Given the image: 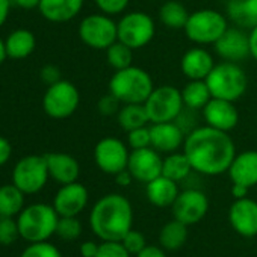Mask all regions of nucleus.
Instances as JSON below:
<instances>
[{
  "label": "nucleus",
  "instance_id": "f257e3e1",
  "mask_svg": "<svg viewBox=\"0 0 257 257\" xmlns=\"http://www.w3.org/2000/svg\"><path fill=\"white\" fill-rule=\"evenodd\" d=\"M183 153L195 173L219 176L228 171L236 156V146L228 132L204 124L197 125L186 135Z\"/></svg>",
  "mask_w": 257,
  "mask_h": 257
},
{
  "label": "nucleus",
  "instance_id": "f03ea898",
  "mask_svg": "<svg viewBox=\"0 0 257 257\" xmlns=\"http://www.w3.org/2000/svg\"><path fill=\"white\" fill-rule=\"evenodd\" d=\"M89 225L101 240H121L134 225L132 204L121 194L101 197L89 213Z\"/></svg>",
  "mask_w": 257,
  "mask_h": 257
},
{
  "label": "nucleus",
  "instance_id": "7ed1b4c3",
  "mask_svg": "<svg viewBox=\"0 0 257 257\" xmlns=\"http://www.w3.org/2000/svg\"><path fill=\"white\" fill-rule=\"evenodd\" d=\"M153 89L155 83L149 71L137 65L116 70L109 80V92L122 104H144Z\"/></svg>",
  "mask_w": 257,
  "mask_h": 257
},
{
  "label": "nucleus",
  "instance_id": "20e7f679",
  "mask_svg": "<svg viewBox=\"0 0 257 257\" xmlns=\"http://www.w3.org/2000/svg\"><path fill=\"white\" fill-rule=\"evenodd\" d=\"M59 215L53 204L34 203L26 206L17 216L20 237L29 243L49 240L56 233Z\"/></svg>",
  "mask_w": 257,
  "mask_h": 257
},
{
  "label": "nucleus",
  "instance_id": "39448f33",
  "mask_svg": "<svg viewBox=\"0 0 257 257\" xmlns=\"http://www.w3.org/2000/svg\"><path fill=\"white\" fill-rule=\"evenodd\" d=\"M206 83L213 98L236 103L246 92L248 77L245 70L237 62L222 61L215 64L213 70L206 77Z\"/></svg>",
  "mask_w": 257,
  "mask_h": 257
},
{
  "label": "nucleus",
  "instance_id": "423d86ee",
  "mask_svg": "<svg viewBox=\"0 0 257 257\" xmlns=\"http://www.w3.org/2000/svg\"><path fill=\"white\" fill-rule=\"evenodd\" d=\"M227 16L216 10L203 8L189 14L185 26L186 38L195 46H213L228 29Z\"/></svg>",
  "mask_w": 257,
  "mask_h": 257
},
{
  "label": "nucleus",
  "instance_id": "0eeeda50",
  "mask_svg": "<svg viewBox=\"0 0 257 257\" xmlns=\"http://www.w3.org/2000/svg\"><path fill=\"white\" fill-rule=\"evenodd\" d=\"M118 41L134 50L149 46L156 35V23L153 17L144 11L124 13L116 22Z\"/></svg>",
  "mask_w": 257,
  "mask_h": 257
},
{
  "label": "nucleus",
  "instance_id": "6e6552de",
  "mask_svg": "<svg viewBox=\"0 0 257 257\" xmlns=\"http://www.w3.org/2000/svg\"><path fill=\"white\" fill-rule=\"evenodd\" d=\"M150 124L176 121L185 109L182 89L173 85L155 86L144 103Z\"/></svg>",
  "mask_w": 257,
  "mask_h": 257
},
{
  "label": "nucleus",
  "instance_id": "1a4fd4ad",
  "mask_svg": "<svg viewBox=\"0 0 257 257\" xmlns=\"http://www.w3.org/2000/svg\"><path fill=\"white\" fill-rule=\"evenodd\" d=\"M80 103V92L70 80H58L49 85L43 97V109L53 119H65L71 116Z\"/></svg>",
  "mask_w": 257,
  "mask_h": 257
},
{
  "label": "nucleus",
  "instance_id": "9d476101",
  "mask_svg": "<svg viewBox=\"0 0 257 257\" xmlns=\"http://www.w3.org/2000/svg\"><path fill=\"white\" fill-rule=\"evenodd\" d=\"M79 38L94 50H106L118 41L116 22L103 13L89 14L79 25Z\"/></svg>",
  "mask_w": 257,
  "mask_h": 257
},
{
  "label": "nucleus",
  "instance_id": "9b49d317",
  "mask_svg": "<svg viewBox=\"0 0 257 257\" xmlns=\"http://www.w3.org/2000/svg\"><path fill=\"white\" fill-rule=\"evenodd\" d=\"M50 174L44 156L29 155L22 158L13 170V183L25 194H38L49 182Z\"/></svg>",
  "mask_w": 257,
  "mask_h": 257
},
{
  "label": "nucleus",
  "instance_id": "f8f14e48",
  "mask_svg": "<svg viewBox=\"0 0 257 257\" xmlns=\"http://www.w3.org/2000/svg\"><path fill=\"white\" fill-rule=\"evenodd\" d=\"M131 147L119 138L106 137L100 140L94 147V162L104 174L115 176L127 168Z\"/></svg>",
  "mask_w": 257,
  "mask_h": 257
},
{
  "label": "nucleus",
  "instance_id": "ddd939ff",
  "mask_svg": "<svg viewBox=\"0 0 257 257\" xmlns=\"http://www.w3.org/2000/svg\"><path fill=\"white\" fill-rule=\"evenodd\" d=\"M171 209L176 219L185 222L186 225H192L206 216L209 210V198L203 191L186 189L179 192Z\"/></svg>",
  "mask_w": 257,
  "mask_h": 257
},
{
  "label": "nucleus",
  "instance_id": "4468645a",
  "mask_svg": "<svg viewBox=\"0 0 257 257\" xmlns=\"http://www.w3.org/2000/svg\"><path fill=\"white\" fill-rule=\"evenodd\" d=\"M162 162L164 158L153 147L131 150L127 170L132 173L135 180L147 185L149 182L162 176Z\"/></svg>",
  "mask_w": 257,
  "mask_h": 257
},
{
  "label": "nucleus",
  "instance_id": "2eb2a0df",
  "mask_svg": "<svg viewBox=\"0 0 257 257\" xmlns=\"http://www.w3.org/2000/svg\"><path fill=\"white\" fill-rule=\"evenodd\" d=\"M215 53L228 62H242L249 56V40L245 29L237 26L228 28L222 37L213 44Z\"/></svg>",
  "mask_w": 257,
  "mask_h": 257
},
{
  "label": "nucleus",
  "instance_id": "dca6fc26",
  "mask_svg": "<svg viewBox=\"0 0 257 257\" xmlns=\"http://www.w3.org/2000/svg\"><path fill=\"white\" fill-rule=\"evenodd\" d=\"M203 119L206 125L222 132H231L239 122V112L234 106V101L222 100V98H210L209 103L201 110Z\"/></svg>",
  "mask_w": 257,
  "mask_h": 257
},
{
  "label": "nucleus",
  "instance_id": "f3484780",
  "mask_svg": "<svg viewBox=\"0 0 257 257\" xmlns=\"http://www.w3.org/2000/svg\"><path fill=\"white\" fill-rule=\"evenodd\" d=\"M88 189L79 182L61 185L53 198V207L59 216H77L88 204Z\"/></svg>",
  "mask_w": 257,
  "mask_h": 257
},
{
  "label": "nucleus",
  "instance_id": "a211bd4d",
  "mask_svg": "<svg viewBox=\"0 0 257 257\" xmlns=\"http://www.w3.org/2000/svg\"><path fill=\"white\" fill-rule=\"evenodd\" d=\"M228 221L237 234L243 237L255 236L257 234V201L248 197L234 200L228 210Z\"/></svg>",
  "mask_w": 257,
  "mask_h": 257
},
{
  "label": "nucleus",
  "instance_id": "6ab92c4d",
  "mask_svg": "<svg viewBox=\"0 0 257 257\" xmlns=\"http://www.w3.org/2000/svg\"><path fill=\"white\" fill-rule=\"evenodd\" d=\"M152 147L159 153H174L183 149L186 134L176 121L150 124Z\"/></svg>",
  "mask_w": 257,
  "mask_h": 257
},
{
  "label": "nucleus",
  "instance_id": "aec40b11",
  "mask_svg": "<svg viewBox=\"0 0 257 257\" xmlns=\"http://www.w3.org/2000/svg\"><path fill=\"white\" fill-rule=\"evenodd\" d=\"M215 67V59L203 46L191 47L180 59V70L188 80H206Z\"/></svg>",
  "mask_w": 257,
  "mask_h": 257
},
{
  "label": "nucleus",
  "instance_id": "412c9836",
  "mask_svg": "<svg viewBox=\"0 0 257 257\" xmlns=\"http://www.w3.org/2000/svg\"><path fill=\"white\" fill-rule=\"evenodd\" d=\"M50 179L59 185L77 182L80 176V165L77 159L68 153H47L44 155Z\"/></svg>",
  "mask_w": 257,
  "mask_h": 257
},
{
  "label": "nucleus",
  "instance_id": "4be33fe9",
  "mask_svg": "<svg viewBox=\"0 0 257 257\" xmlns=\"http://www.w3.org/2000/svg\"><path fill=\"white\" fill-rule=\"evenodd\" d=\"M227 173L231 183H239L246 188L257 186V150L236 153Z\"/></svg>",
  "mask_w": 257,
  "mask_h": 257
},
{
  "label": "nucleus",
  "instance_id": "5701e85b",
  "mask_svg": "<svg viewBox=\"0 0 257 257\" xmlns=\"http://www.w3.org/2000/svg\"><path fill=\"white\" fill-rule=\"evenodd\" d=\"M85 0H41L38 11L40 14L52 23H67L76 19Z\"/></svg>",
  "mask_w": 257,
  "mask_h": 257
},
{
  "label": "nucleus",
  "instance_id": "b1692460",
  "mask_svg": "<svg viewBox=\"0 0 257 257\" xmlns=\"http://www.w3.org/2000/svg\"><path fill=\"white\" fill-rule=\"evenodd\" d=\"M225 14L234 26L251 31L257 26V0H228Z\"/></svg>",
  "mask_w": 257,
  "mask_h": 257
},
{
  "label": "nucleus",
  "instance_id": "393cba45",
  "mask_svg": "<svg viewBox=\"0 0 257 257\" xmlns=\"http://www.w3.org/2000/svg\"><path fill=\"white\" fill-rule=\"evenodd\" d=\"M179 192L180 191H179L177 182L165 176H159L155 180L149 182L146 188V195L149 201L156 207H171Z\"/></svg>",
  "mask_w": 257,
  "mask_h": 257
},
{
  "label": "nucleus",
  "instance_id": "a878e982",
  "mask_svg": "<svg viewBox=\"0 0 257 257\" xmlns=\"http://www.w3.org/2000/svg\"><path fill=\"white\" fill-rule=\"evenodd\" d=\"M37 38L29 29H16L5 40V47L8 58L11 59H25L31 56L35 50Z\"/></svg>",
  "mask_w": 257,
  "mask_h": 257
},
{
  "label": "nucleus",
  "instance_id": "bb28decb",
  "mask_svg": "<svg viewBox=\"0 0 257 257\" xmlns=\"http://www.w3.org/2000/svg\"><path fill=\"white\" fill-rule=\"evenodd\" d=\"M189 11L179 0H165L159 7L161 23L171 31H183L189 19Z\"/></svg>",
  "mask_w": 257,
  "mask_h": 257
},
{
  "label": "nucleus",
  "instance_id": "cd10ccee",
  "mask_svg": "<svg viewBox=\"0 0 257 257\" xmlns=\"http://www.w3.org/2000/svg\"><path fill=\"white\" fill-rule=\"evenodd\" d=\"M118 125L127 134L138 127H144L150 124L146 106L141 103H132V104H122L119 112L116 113Z\"/></svg>",
  "mask_w": 257,
  "mask_h": 257
},
{
  "label": "nucleus",
  "instance_id": "c85d7f7f",
  "mask_svg": "<svg viewBox=\"0 0 257 257\" xmlns=\"http://www.w3.org/2000/svg\"><path fill=\"white\" fill-rule=\"evenodd\" d=\"M183 104L189 110H203V107L212 98L209 86L206 80H188V83L182 89Z\"/></svg>",
  "mask_w": 257,
  "mask_h": 257
},
{
  "label": "nucleus",
  "instance_id": "c756f323",
  "mask_svg": "<svg viewBox=\"0 0 257 257\" xmlns=\"http://www.w3.org/2000/svg\"><path fill=\"white\" fill-rule=\"evenodd\" d=\"M188 239V225L179 219L168 221L159 233V242L161 246L168 251H177L180 249Z\"/></svg>",
  "mask_w": 257,
  "mask_h": 257
},
{
  "label": "nucleus",
  "instance_id": "7c9ffc66",
  "mask_svg": "<svg viewBox=\"0 0 257 257\" xmlns=\"http://www.w3.org/2000/svg\"><path fill=\"white\" fill-rule=\"evenodd\" d=\"M192 165L188 159V156L183 152H174L168 153L164 158L162 162V176L174 180V182H182L185 180L191 173H192Z\"/></svg>",
  "mask_w": 257,
  "mask_h": 257
},
{
  "label": "nucleus",
  "instance_id": "2f4dec72",
  "mask_svg": "<svg viewBox=\"0 0 257 257\" xmlns=\"http://www.w3.org/2000/svg\"><path fill=\"white\" fill-rule=\"evenodd\" d=\"M25 209V194L14 185L0 186V216H19Z\"/></svg>",
  "mask_w": 257,
  "mask_h": 257
},
{
  "label": "nucleus",
  "instance_id": "473e14b6",
  "mask_svg": "<svg viewBox=\"0 0 257 257\" xmlns=\"http://www.w3.org/2000/svg\"><path fill=\"white\" fill-rule=\"evenodd\" d=\"M104 52H106V61H107L109 67H112L115 71L134 65V52L135 50L125 46L121 41H115Z\"/></svg>",
  "mask_w": 257,
  "mask_h": 257
},
{
  "label": "nucleus",
  "instance_id": "72a5a7b5",
  "mask_svg": "<svg viewBox=\"0 0 257 257\" xmlns=\"http://www.w3.org/2000/svg\"><path fill=\"white\" fill-rule=\"evenodd\" d=\"M56 234L64 240H76L82 234V224L77 216H59Z\"/></svg>",
  "mask_w": 257,
  "mask_h": 257
},
{
  "label": "nucleus",
  "instance_id": "f704fd0d",
  "mask_svg": "<svg viewBox=\"0 0 257 257\" xmlns=\"http://www.w3.org/2000/svg\"><path fill=\"white\" fill-rule=\"evenodd\" d=\"M20 257H62V254L56 248V245L50 243L49 240H43L29 243L23 249Z\"/></svg>",
  "mask_w": 257,
  "mask_h": 257
},
{
  "label": "nucleus",
  "instance_id": "c9c22d12",
  "mask_svg": "<svg viewBox=\"0 0 257 257\" xmlns=\"http://www.w3.org/2000/svg\"><path fill=\"white\" fill-rule=\"evenodd\" d=\"M20 237L19 222L13 216H0V245H13Z\"/></svg>",
  "mask_w": 257,
  "mask_h": 257
},
{
  "label": "nucleus",
  "instance_id": "e433bc0d",
  "mask_svg": "<svg viewBox=\"0 0 257 257\" xmlns=\"http://www.w3.org/2000/svg\"><path fill=\"white\" fill-rule=\"evenodd\" d=\"M127 146L131 150H138V149H146L152 147V138H150V125L138 127L134 131L127 132Z\"/></svg>",
  "mask_w": 257,
  "mask_h": 257
},
{
  "label": "nucleus",
  "instance_id": "4c0bfd02",
  "mask_svg": "<svg viewBox=\"0 0 257 257\" xmlns=\"http://www.w3.org/2000/svg\"><path fill=\"white\" fill-rule=\"evenodd\" d=\"M122 245L125 246V249L131 252L132 255H137L140 254L146 246H147V240H146V236L138 231V230H128L125 233V236L121 239Z\"/></svg>",
  "mask_w": 257,
  "mask_h": 257
},
{
  "label": "nucleus",
  "instance_id": "58836bf2",
  "mask_svg": "<svg viewBox=\"0 0 257 257\" xmlns=\"http://www.w3.org/2000/svg\"><path fill=\"white\" fill-rule=\"evenodd\" d=\"M132 254L125 249L121 240H103L98 245L95 257H131Z\"/></svg>",
  "mask_w": 257,
  "mask_h": 257
},
{
  "label": "nucleus",
  "instance_id": "ea45409f",
  "mask_svg": "<svg viewBox=\"0 0 257 257\" xmlns=\"http://www.w3.org/2000/svg\"><path fill=\"white\" fill-rule=\"evenodd\" d=\"M94 4L100 13L113 17V16L124 14L125 10L128 8L131 0H94Z\"/></svg>",
  "mask_w": 257,
  "mask_h": 257
},
{
  "label": "nucleus",
  "instance_id": "a19ab883",
  "mask_svg": "<svg viewBox=\"0 0 257 257\" xmlns=\"http://www.w3.org/2000/svg\"><path fill=\"white\" fill-rule=\"evenodd\" d=\"M121 106H122V103L113 94L107 92L103 97H100V100L97 103V110L103 116H112V115H116L119 112Z\"/></svg>",
  "mask_w": 257,
  "mask_h": 257
},
{
  "label": "nucleus",
  "instance_id": "79ce46f5",
  "mask_svg": "<svg viewBox=\"0 0 257 257\" xmlns=\"http://www.w3.org/2000/svg\"><path fill=\"white\" fill-rule=\"evenodd\" d=\"M40 77H41V80H43L44 83L53 85V83H56L58 80H61V71H59V68H58L56 65L47 64V65H44V67L41 68Z\"/></svg>",
  "mask_w": 257,
  "mask_h": 257
},
{
  "label": "nucleus",
  "instance_id": "37998d69",
  "mask_svg": "<svg viewBox=\"0 0 257 257\" xmlns=\"http://www.w3.org/2000/svg\"><path fill=\"white\" fill-rule=\"evenodd\" d=\"M13 155V147H11V143L4 138V137H0V167H4L10 158Z\"/></svg>",
  "mask_w": 257,
  "mask_h": 257
},
{
  "label": "nucleus",
  "instance_id": "c03bdc74",
  "mask_svg": "<svg viewBox=\"0 0 257 257\" xmlns=\"http://www.w3.org/2000/svg\"><path fill=\"white\" fill-rule=\"evenodd\" d=\"M98 252V243L92 240H86L80 245V255L82 257H95Z\"/></svg>",
  "mask_w": 257,
  "mask_h": 257
},
{
  "label": "nucleus",
  "instance_id": "a18cd8bd",
  "mask_svg": "<svg viewBox=\"0 0 257 257\" xmlns=\"http://www.w3.org/2000/svg\"><path fill=\"white\" fill-rule=\"evenodd\" d=\"M137 257H167V254L156 245H147L140 254H137Z\"/></svg>",
  "mask_w": 257,
  "mask_h": 257
},
{
  "label": "nucleus",
  "instance_id": "49530a36",
  "mask_svg": "<svg viewBox=\"0 0 257 257\" xmlns=\"http://www.w3.org/2000/svg\"><path fill=\"white\" fill-rule=\"evenodd\" d=\"M134 180H135V179H134L132 173L128 171L127 168L122 170V171H119L118 174H115V182H116L118 186H128Z\"/></svg>",
  "mask_w": 257,
  "mask_h": 257
},
{
  "label": "nucleus",
  "instance_id": "de8ad7c7",
  "mask_svg": "<svg viewBox=\"0 0 257 257\" xmlns=\"http://www.w3.org/2000/svg\"><path fill=\"white\" fill-rule=\"evenodd\" d=\"M248 40H249V56L257 62V26L248 31Z\"/></svg>",
  "mask_w": 257,
  "mask_h": 257
},
{
  "label": "nucleus",
  "instance_id": "09e8293b",
  "mask_svg": "<svg viewBox=\"0 0 257 257\" xmlns=\"http://www.w3.org/2000/svg\"><path fill=\"white\" fill-rule=\"evenodd\" d=\"M11 7H13L11 0H0V28L7 23V20L10 17Z\"/></svg>",
  "mask_w": 257,
  "mask_h": 257
},
{
  "label": "nucleus",
  "instance_id": "8fccbe9b",
  "mask_svg": "<svg viewBox=\"0 0 257 257\" xmlns=\"http://www.w3.org/2000/svg\"><path fill=\"white\" fill-rule=\"evenodd\" d=\"M41 0H11V4L22 10H35L40 7Z\"/></svg>",
  "mask_w": 257,
  "mask_h": 257
},
{
  "label": "nucleus",
  "instance_id": "3c124183",
  "mask_svg": "<svg viewBox=\"0 0 257 257\" xmlns=\"http://www.w3.org/2000/svg\"><path fill=\"white\" fill-rule=\"evenodd\" d=\"M248 189H249V188H246V186H243V185L233 183V186H231V195H233V198H234V200L245 198V197H246V194H248Z\"/></svg>",
  "mask_w": 257,
  "mask_h": 257
},
{
  "label": "nucleus",
  "instance_id": "603ef678",
  "mask_svg": "<svg viewBox=\"0 0 257 257\" xmlns=\"http://www.w3.org/2000/svg\"><path fill=\"white\" fill-rule=\"evenodd\" d=\"M7 58H8V53H7V47H5V40L0 38V65L5 62Z\"/></svg>",
  "mask_w": 257,
  "mask_h": 257
},
{
  "label": "nucleus",
  "instance_id": "864d4df0",
  "mask_svg": "<svg viewBox=\"0 0 257 257\" xmlns=\"http://www.w3.org/2000/svg\"><path fill=\"white\" fill-rule=\"evenodd\" d=\"M219 2H225V4H227V2H228V0H219Z\"/></svg>",
  "mask_w": 257,
  "mask_h": 257
},
{
  "label": "nucleus",
  "instance_id": "5fc2aeb1",
  "mask_svg": "<svg viewBox=\"0 0 257 257\" xmlns=\"http://www.w3.org/2000/svg\"><path fill=\"white\" fill-rule=\"evenodd\" d=\"M158 2H165V0H158Z\"/></svg>",
  "mask_w": 257,
  "mask_h": 257
},
{
  "label": "nucleus",
  "instance_id": "6e6d98bb",
  "mask_svg": "<svg viewBox=\"0 0 257 257\" xmlns=\"http://www.w3.org/2000/svg\"><path fill=\"white\" fill-rule=\"evenodd\" d=\"M255 188H257V186H255Z\"/></svg>",
  "mask_w": 257,
  "mask_h": 257
}]
</instances>
